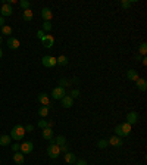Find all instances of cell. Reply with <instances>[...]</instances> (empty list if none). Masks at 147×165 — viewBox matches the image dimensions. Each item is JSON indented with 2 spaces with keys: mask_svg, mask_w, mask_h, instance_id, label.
Here are the masks:
<instances>
[{
  "mask_svg": "<svg viewBox=\"0 0 147 165\" xmlns=\"http://www.w3.org/2000/svg\"><path fill=\"white\" fill-rule=\"evenodd\" d=\"M11 139H13V140H16V142H21L24 139V136H25V128H24L22 125H15L13 128L11 130Z\"/></svg>",
  "mask_w": 147,
  "mask_h": 165,
  "instance_id": "cell-1",
  "label": "cell"
},
{
  "mask_svg": "<svg viewBox=\"0 0 147 165\" xmlns=\"http://www.w3.org/2000/svg\"><path fill=\"white\" fill-rule=\"evenodd\" d=\"M66 96V89H63V87H55L53 90H51V97L55 99V100H60L62 97Z\"/></svg>",
  "mask_w": 147,
  "mask_h": 165,
  "instance_id": "cell-2",
  "label": "cell"
},
{
  "mask_svg": "<svg viewBox=\"0 0 147 165\" xmlns=\"http://www.w3.org/2000/svg\"><path fill=\"white\" fill-rule=\"evenodd\" d=\"M41 63L46 68H53V66H56V57L50 56V55H46V56L41 57Z\"/></svg>",
  "mask_w": 147,
  "mask_h": 165,
  "instance_id": "cell-3",
  "label": "cell"
},
{
  "mask_svg": "<svg viewBox=\"0 0 147 165\" xmlns=\"http://www.w3.org/2000/svg\"><path fill=\"white\" fill-rule=\"evenodd\" d=\"M47 155L50 156L51 159H56V158H59V155H60V148H59L57 144H49Z\"/></svg>",
  "mask_w": 147,
  "mask_h": 165,
  "instance_id": "cell-4",
  "label": "cell"
},
{
  "mask_svg": "<svg viewBox=\"0 0 147 165\" xmlns=\"http://www.w3.org/2000/svg\"><path fill=\"white\" fill-rule=\"evenodd\" d=\"M127 124H130V125H134V124H137L138 122V114L137 112H128L127 114V121H125Z\"/></svg>",
  "mask_w": 147,
  "mask_h": 165,
  "instance_id": "cell-5",
  "label": "cell"
},
{
  "mask_svg": "<svg viewBox=\"0 0 147 165\" xmlns=\"http://www.w3.org/2000/svg\"><path fill=\"white\" fill-rule=\"evenodd\" d=\"M109 144L113 146V148H121L122 144H124V140H122V137H118V136H112L109 139Z\"/></svg>",
  "mask_w": 147,
  "mask_h": 165,
  "instance_id": "cell-6",
  "label": "cell"
},
{
  "mask_svg": "<svg viewBox=\"0 0 147 165\" xmlns=\"http://www.w3.org/2000/svg\"><path fill=\"white\" fill-rule=\"evenodd\" d=\"M34 149V144L33 142H24L21 143V154H31Z\"/></svg>",
  "mask_w": 147,
  "mask_h": 165,
  "instance_id": "cell-7",
  "label": "cell"
},
{
  "mask_svg": "<svg viewBox=\"0 0 147 165\" xmlns=\"http://www.w3.org/2000/svg\"><path fill=\"white\" fill-rule=\"evenodd\" d=\"M12 13H13V11H12V6H9L7 3H3V6H2V9H0V16H11Z\"/></svg>",
  "mask_w": 147,
  "mask_h": 165,
  "instance_id": "cell-8",
  "label": "cell"
},
{
  "mask_svg": "<svg viewBox=\"0 0 147 165\" xmlns=\"http://www.w3.org/2000/svg\"><path fill=\"white\" fill-rule=\"evenodd\" d=\"M41 43H43V46L46 49H51L53 44H55V37L53 35H44V39L41 40Z\"/></svg>",
  "mask_w": 147,
  "mask_h": 165,
  "instance_id": "cell-9",
  "label": "cell"
},
{
  "mask_svg": "<svg viewBox=\"0 0 147 165\" xmlns=\"http://www.w3.org/2000/svg\"><path fill=\"white\" fill-rule=\"evenodd\" d=\"M38 102L41 106H50V97L47 93H40L38 94Z\"/></svg>",
  "mask_w": 147,
  "mask_h": 165,
  "instance_id": "cell-10",
  "label": "cell"
},
{
  "mask_svg": "<svg viewBox=\"0 0 147 165\" xmlns=\"http://www.w3.org/2000/svg\"><path fill=\"white\" fill-rule=\"evenodd\" d=\"M6 43H7V47H9V49H12V50H16L18 47L21 46L19 40H18V39H15V37H9Z\"/></svg>",
  "mask_w": 147,
  "mask_h": 165,
  "instance_id": "cell-11",
  "label": "cell"
},
{
  "mask_svg": "<svg viewBox=\"0 0 147 165\" xmlns=\"http://www.w3.org/2000/svg\"><path fill=\"white\" fill-rule=\"evenodd\" d=\"M41 136H43L44 140H49V142H50L51 139H53V128H51V127L43 128V130H41Z\"/></svg>",
  "mask_w": 147,
  "mask_h": 165,
  "instance_id": "cell-12",
  "label": "cell"
},
{
  "mask_svg": "<svg viewBox=\"0 0 147 165\" xmlns=\"http://www.w3.org/2000/svg\"><path fill=\"white\" fill-rule=\"evenodd\" d=\"M41 18L44 19V22L46 21L50 22V19L53 18V12H51V9H49V7H43V9H41Z\"/></svg>",
  "mask_w": 147,
  "mask_h": 165,
  "instance_id": "cell-13",
  "label": "cell"
},
{
  "mask_svg": "<svg viewBox=\"0 0 147 165\" xmlns=\"http://www.w3.org/2000/svg\"><path fill=\"white\" fill-rule=\"evenodd\" d=\"M60 102H62L63 108H72V106H74V99L69 96V94H66L65 97H62V99H60Z\"/></svg>",
  "mask_w": 147,
  "mask_h": 165,
  "instance_id": "cell-14",
  "label": "cell"
},
{
  "mask_svg": "<svg viewBox=\"0 0 147 165\" xmlns=\"http://www.w3.org/2000/svg\"><path fill=\"white\" fill-rule=\"evenodd\" d=\"M13 162H15L16 165H24V162H25V158H24V154H21V150L13 154Z\"/></svg>",
  "mask_w": 147,
  "mask_h": 165,
  "instance_id": "cell-15",
  "label": "cell"
},
{
  "mask_svg": "<svg viewBox=\"0 0 147 165\" xmlns=\"http://www.w3.org/2000/svg\"><path fill=\"white\" fill-rule=\"evenodd\" d=\"M63 158H65V161H66L68 165H74L75 161H77V156H75V154H72V152H66V154L63 155Z\"/></svg>",
  "mask_w": 147,
  "mask_h": 165,
  "instance_id": "cell-16",
  "label": "cell"
},
{
  "mask_svg": "<svg viewBox=\"0 0 147 165\" xmlns=\"http://www.w3.org/2000/svg\"><path fill=\"white\" fill-rule=\"evenodd\" d=\"M127 78L130 81H134V83H136L140 77H138V72H137L136 69H130V71H127Z\"/></svg>",
  "mask_w": 147,
  "mask_h": 165,
  "instance_id": "cell-17",
  "label": "cell"
},
{
  "mask_svg": "<svg viewBox=\"0 0 147 165\" xmlns=\"http://www.w3.org/2000/svg\"><path fill=\"white\" fill-rule=\"evenodd\" d=\"M136 85H137V89H138V90H141V91L147 90V81L144 80V78H138V80L136 81Z\"/></svg>",
  "mask_w": 147,
  "mask_h": 165,
  "instance_id": "cell-18",
  "label": "cell"
},
{
  "mask_svg": "<svg viewBox=\"0 0 147 165\" xmlns=\"http://www.w3.org/2000/svg\"><path fill=\"white\" fill-rule=\"evenodd\" d=\"M121 127H122V134H124V137L125 136H130L131 131H132V125L124 122V124H121Z\"/></svg>",
  "mask_w": 147,
  "mask_h": 165,
  "instance_id": "cell-19",
  "label": "cell"
},
{
  "mask_svg": "<svg viewBox=\"0 0 147 165\" xmlns=\"http://www.w3.org/2000/svg\"><path fill=\"white\" fill-rule=\"evenodd\" d=\"M56 65H60V66H66L68 65V57L65 55H60V56L56 57Z\"/></svg>",
  "mask_w": 147,
  "mask_h": 165,
  "instance_id": "cell-20",
  "label": "cell"
},
{
  "mask_svg": "<svg viewBox=\"0 0 147 165\" xmlns=\"http://www.w3.org/2000/svg\"><path fill=\"white\" fill-rule=\"evenodd\" d=\"M11 136L9 134H3V136H0V146H9V143H11Z\"/></svg>",
  "mask_w": 147,
  "mask_h": 165,
  "instance_id": "cell-21",
  "label": "cell"
},
{
  "mask_svg": "<svg viewBox=\"0 0 147 165\" xmlns=\"http://www.w3.org/2000/svg\"><path fill=\"white\" fill-rule=\"evenodd\" d=\"M49 111H50V106H40L38 109V115L41 118H46L49 115Z\"/></svg>",
  "mask_w": 147,
  "mask_h": 165,
  "instance_id": "cell-22",
  "label": "cell"
},
{
  "mask_svg": "<svg viewBox=\"0 0 147 165\" xmlns=\"http://www.w3.org/2000/svg\"><path fill=\"white\" fill-rule=\"evenodd\" d=\"M53 143L57 144V146H63L65 143H68V140H66V137H65V136H57L56 139L53 140Z\"/></svg>",
  "mask_w": 147,
  "mask_h": 165,
  "instance_id": "cell-23",
  "label": "cell"
},
{
  "mask_svg": "<svg viewBox=\"0 0 147 165\" xmlns=\"http://www.w3.org/2000/svg\"><path fill=\"white\" fill-rule=\"evenodd\" d=\"M33 16H34V13H33V11H31V9L24 11V13H22L24 21H33Z\"/></svg>",
  "mask_w": 147,
  "mask_h": 165,
  "instance_id": "cell-24",
  "label": "cell"
},
{
  "mask_svg": "<svg viewBox=\"0 0 147 165\" xmlns=\"http://www.w3.org/2000/svg\"><path fill=\"white\" fill-rule=\"evenodd\" d=\"M71 84H72V81L71 80H66V78H60V80H59V87L66 89V87H69Z\"/></svg>",
  "mask_w": 147,
  "mask_h": 165,
  "instance_id": "cell-25",
  "label": "cell"
},
{
  "mask_svg": "<svg viewBox=\"0 0 147 165\" xmlns=\"http://www.w3.org/2000/svg\"><path fill=\"white\" fill-rule=\"evenodd\" d=\"M108 146H109V140H106V139H102V140L97 142V148L99 149H106Z\"/></svg>",
  "mask_w": 147,
  "mask_h": 165,
  "instance_id": "cell-26",
  "label": "cell"
},
{
  "mask_svg": "<svg viewBox=\"0 0 147 165\" xmlns=\"http://www.w3.org/2000/svg\"><path fill=\"white\" fill-rule=\"evenodd\" d=\"M132 3H136V0H122V2H121V6H122L124 9H130Z\"/></svg>",
  "mask_w": 147,
  "mask_h": 165,
  "instance_id": "cell-27",
  "label": "cell"
},
{
  "mask_svg": "<svg viewBox=\"0 0 147 165\" xmlns=\"http://www.w3.org/2000/svg\"><path fill=\"white\" fill-rule=\"evenodd\" d=\"M2 34L3 35H12V27H9V25H3V27H2Z\"/></svg>",
  "mask_w": 147,
  "mask_h": 165,
  "instance_id": "cell-28",
  "label": "cell"
},
{
  "mask_svg": "<svg viewBox=\"0 0 147 165\" xmlns=\"http://www.w3.org/2000/svg\"><path fill=\"white\" fill-rule=\"evenodd\" d=\"M138 52H140V56H144V55H146L147 53V43H141V44H140V47H138Z\"/></svg>",
  "mask_w": 147,
  "mask_h": 165,
  "instance_id": "cell-29",
  "label": "cell"
},
{
  "mask_svg": "<svg viewBox=\"0 0 147 165\" xmlns=\"http://www.w3.org/2000/svg\"><path fill=\"white\" fill-rule=\"evenodd\" d=\"M115 136L124 137V134H122V127H121V124H118L116 127H115Z\"/></svg>",
  "mask_w": 147,
  "mask_h": 165,
  "instance_id": "cell-30",
  "label": "cell"
},
{
  "mask_svg": "<svg viewBox=\"0 0 147 165\" xmlns=\"http://www.w3.org/2000/svg\"><path fill=\"white\" fill-rule=\"evenodd\" d=\"M37 125H38L40 128L43 130V128H46V127H49V122H47V121H46L44 118H41V120H40L38 122H37Z\"/></svg>",
  "mask_w": 147,
  "mask_h": 165,
  "instance_id": "cell-31",
  "label": "cell"
},
{
  "mask_svg": "<svg viewBox=\"0 0 147 165\" xmlns=\"http://www.w3.org/2000/svg\"><path fill=\"white\" fill-rule=\"evenodd\" d=\"M51 28H53V25H51V22H49V21H46L44 24H43V31H51Z\"/></svg>",
  "mask_w": 147,
  "mask_h": 165,
  "instance_id": "cell-32",
  "label": "cell"
},
{
  "mask_svg": "<svg viewBox=\"0 0 147 165\" xmlns=\"http://www.w3.org/2000/svg\"><path fill=\"white\" fill-rule=\"evenodd\" d=\"M19 5H21V7H22L24 11L29 9V2H28V0H21V3H19Z\"/></svg>",
  "mask_w": 147,
  "mask_h": 165,
  "instance_id": "cell-33",
  "label": "cell"
},
{
  "mask_svg": "<svg viewBox=\"0 0 147 165\" xmlns=\"http://www.w3.org/2000/svg\"><path fill=\"white\" fill-rule=\"evenodd\" d=\"M60 148V154H66V152H69V144L68 143H65L63 146H59Z\"/></svg>",
  "mask_w": 147,
  "mask_h": 165,
  "instance_id": "cell-34",
  "label": "cell"
},
{
  "mask_svg": "<svg viewBox=\"0 0 147 165\" xmlns=\"http://www.w3.org/2000/svg\"><path fill=\"white\" fill-rule=\"evenodd\" d=\"M79 94H81V93H79V90H77V89H75V90H72L71 93H69V96L72 97V99H77V97H79Z\"/></svg>",
  "mask_w": 147,
  "mask_h": 165,
  "instance_id": "cell-35",
  "label": "cell"
},
{
  "mask_svg": "<svg viewBox=\"0 0 147 165\" xmlns=\"http://www.w3.org/2000/svg\"><path fill=\"white\" fill-rule=\"evenodd\" d=\"M37 39H38V40H43V39H44V31H43V30H38V31H37Z\"/></svg>",
  "mask_w": 147,
  "mask_h": 165,
  "instance_id": "cell-36",
  "label": "cell"
},
{
  "mask_svg": "<svg viewBox=\"0 0 147 165\" xmlns=\"http://www.w3.org/2000/svg\"><path fill=\"white\" fill-rule=\"evenodd\" d=\"M12 150H13V152H19V150H21V144H19V143H13V144H12Z\"/></svg>",
  "mask_w": 147,
  "mask_h": 165,
  "instance_id": "cell-37",
  "label": "cell"
},
{
  "mask_svg": "<svg viewBox=\"0 0 147 165\" xmlns=\"http://www.w3.org/2000/svg\"><path fill=\"white\" fill-rule=\"evenodd\" d=\"M24 128H25V133H33V131H34V127L31 124L27 125V127H24Z\"/></svg>",
  "mask_w": 147,
  "mask_h": 165,
  "instance_id": "cell-38",
  "label": "cell"
},
{
  "mask_svg": "<svg viewBox=\"0 0 147 165\" xmlns=\"http://www.w3.org/2000/svg\"><path fill=\"white\" fill-rule=\"evenodd\" d=\"M75 165H87V161L85 159H77L75 161Z\"/></svg>",
  "mask_w": 147,
  "mask_h": 165,
  "instance_id": "cell-39",
  "label": "cell"
},
{
  "mask_svg": "<svg viewBox=\"0 0 147 165\" xmlns=\"http://www.w3.org/2000/svg\"><path fill=\"white\" fill-rule=\"evenodd\" d=\"M3 25H5V18L0 16V27H3Z\"/></svg>",
  "mask_w": 147,
  "mask_h": 165,
  "instance_id": "cell-40",
  "label": "cell"
},
{
  "mask_svg": "<svg viewBox=\"0 0 147 165\" xmlns=\"http://www.w3.org/2000/svg\"><path fill=\"white\" fill-rule=\"evenodd\" d=\"M141 62H143V65H147V57L146 56L141 57Z\"/></svg>",
  "mask_w": 147,
  "mask_h": 165,
  "instance_id": "cell-41",
  "label": "cell"
},
{
  "mask_svg": "<svg viewBox=\"0 0 147 165\" xmlns=\"http://www.w3.org/2000/svg\"><path fill=\"white\" fill-rule=\"evenodd\" d=\"M2 57H3V50L0 49V59H2Z\"/></svg>",
  "mask_w": 147,
  "mask_h": 165,
  "instance_id": "cell-42",
  "label": "cell"
},
{
  "mask_svg": "<svg viewBox=\"0 0 147 165\" xmlns=\"http://www.w3.org/2000/svg\"><path fill=\"white\" fill-rule=\"evenodd\" d=\"M2 43H3V39H2V35H0V44H2Z\"/></svg>",
  "mask_w": 147,
  "mask_h": 165,
  "instance_id": "cell-43",
  "label": "cell"
}]
</instances>
